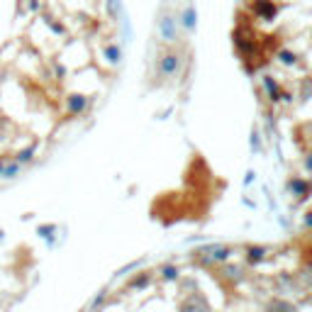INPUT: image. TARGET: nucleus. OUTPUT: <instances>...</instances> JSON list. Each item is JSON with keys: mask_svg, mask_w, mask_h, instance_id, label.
Returning <instances> with one entry per match:
<instances>
[{"mask_svg": "<svg viewBox=\"0 0 312 312\" xmlns=\"http://www.w3.org/2000/svg\"><path fill=\"white\" fill-rule=\"evenodd\" d=\"M144 283H149V276H139V278L132 283V288H139V285H144Z\"/></svg>", "mask_w": 312, "mask_h": 312, "instance_id": "f3484780", "label": "nucleus"}, {"mask_svg": "<svg viewBox=\"0 0 312 312\" xmlns=\"http://www.w3.org/2000/svg\"><path fill=\"white\" fill-rule=\"evenodd\" d=\"M254 15L258 20H266V22H271L276 15H278V7H276V2L273 0H254Z\"/></svg>", "mask_w": 312, "mask_h": 312, "instance_id": "7ed1b4c3", "label": "nucleus"}, {"mask_svg": "<svg viewBox=\"0 0 312 312\" xmlns=\"http://www.w3.org/2000/svg\"><path fill=\"white\" fill-rule=\"evenodd\" d=\"M181 68V54L176 49H164L156 59V71L161 78H173Z\"/></svg>", "mask_w": 312, "mask_h": 312, "instance_id": "f257e3e1", "label": "nucleus"}, {"mask_svg": "<svg viewBox=\"0 0 312 312\" xmlns=\"http://www.w3.org/2000/svg\"><path fill=\"white\" fill-rule=\"evenodd\" d=\"M105 57H110V63H117V61H120V57H122V54H120V47L108 44V47H105Z\"/></svg>", "mask_w": 312, "mask_h": 312, "instance_id": "f8f14e48", "label": "nucleus"}, {"mask_svg": "<svg viewBox=\"0 0 312 312\" xmlns=\"http://www.w3.org/2000/svg\"><path fill=\"white\" fill-rule=\"evenodd\" d=\"M159 34H161V39L169 42V44H173V42L178 39V25H176V17H173L171 12H164V15H161V20H159Z\"/></svg>", "mask_w": 312, "mask_h": 312, "instance_id": "f03ea898", "label": "nucleus"}, {"mask_svg": "<svg viewBox=\"0 0 312 312\" xmlns=\"http://www.w3.org/2000/svg\"><path fill=\"white\" fill-rule=\"evenodd\" d=\"M278 59H281V63H285V66H293L295 63V54L293 52H288V49H283V52H278Z\"/></svg>", "mask_w": 312, "mask_h": 312, "instance_id": "ddd939ff", "label": "nucleus"}, {"mask_svg": "<svg viewBox=\"0 0 312 312\" xmlns=\"http://www.w3.org/2000/svg\"><path fill=\"white\" fill-rule=\"evenodd\" d=\"M164 278H176V268H164Z\"/></svg>", "mask_w": 312, "mask_h": 312, "instance_id": "a211bd4d", "label": "nucleus"}, {"mask_svg": "<svg viewBox=\"0 0 312 312\" xmlns=\"http://www.w3.org/2000/svg\"><path fill=\"white\" fill-rule=\"evenodd\" d=\"M183 312H207V303L200 295H193L183 303Z\"/></svg>", "mask_w": 312, "mask_h": 312, "instance_id": "0eeeda50", "label": "nucleus"}, {"mask_svg": "<svg viewBox=\"0 0 312 312\" xmlns=\"http://www.w3.org/2000/svg\"><path fill=\"white\" fill-rule=\"evenodd\" d=\"M288 188L293 190V195H298V198H308L310 190H312V183L310 181H305V178H290Z\"/></svg>", "mask_w": 312, "mask_h": 312, "instance_id": "39448f33", "label": "nucleus"}, {"mask_svg": "<svg viewBox=\"0 0 312 312\" xmlns=\"http://www.w3.org/2000/svg\"><path fill=\"white\" fill-rule=\"evenodd\" d=\"M198 25V12H195V7L193 5H186L183 7V12H181V27L188 29V32H193Z\"/></svg>", "mask_w": 312, "mask_h": 312, "instance_id": "423d86ee", "label": "nucleus"}, {"mask_svg": "<svg viewBox=\"0 0 312 312\" xmlns=\"http://www.w3.org/2000/svg\"><path fill=\"white\" fill-rule=\"evenodd\" d=\"M225 273H227L229 278H237V276H239V268H234V266H227V268H225Z\"/></svg>", "mask_w": 312, "mask_h": 312, "instance_id": "dca6fc26", "label": "nucleus"}, {"mask_svg": "<svg viewBox=\"0 0 312 312\" xmlns=\"http://www.w3.org/2000/svg\"><path fill=\"white\" fill-rule=\"evenodd\" d=\"M266 312H295V308H290L288 303H281V300H276V303H271Z\"/></svg>", "mask_w": 312, "mask_h": 312, "instance_id": "9b49d317", "label": "nucleus"}, {"mask_svg": "<svg viewBox=\"0 0 312 312\" xmlns=\"http://www.w3.org/2000/svg\"><path fill=\"white\" fill-rule=\"evenodd\" d=\"M249 251V263H258V261H263V256H266V249H261V247H249L247 249Z\"/></svg>", "mask_w": 312, "mask_h": 312, "instance_id": "9d476101", "label": "nucleus"}, {"mask_svg": "<svg viewBox=\"0 0 312 312\" xmlns=\"http://www.w3.org/2000/svg\"><path fill=\"white\" fill-rule=\"evenodd\" d=\"M303 166H305L308 171H312V154L308 156V159H305V161H303Z\"/></svg>", "mask_w": 312, "mask_h": 312, "instance_id": "6ab92c4d", "label": "nucleus"}, {"mask_svg": "<svg viewBox=\"0 0 312 312\" xmlns=\"http://www.w3.org/2000/svg\"><path fill=\"white\" fill-rule=\"evenodd\" d=\"M88 108V98L85 95H78V93H73V95H68L66 98V110L71 115H81Z\"/></svg>", "mask_w": 312, "mask_h": 312, "instance_id": "20e7f679", "label": "nucleus"}, {"mask_svg": "<svg viewBox=\"0 0 312 312\" xmlns=\"http://www.w3.org/2000/svg\"><path fill=\"white\" fill-rule=\"evenodd\" d=\"M210 251H212V256H207V258H205V263H212V261H227L229 254H232V249H229V247H212Z\"/></svg>", "mask_w": 312, "mask_h": 312, "instance_id": "6e6552de", "label": "nucleus"}, {"mask_svg": "<svg viewBox=\"0 0 312 312\" xmlns=\"http://www.w3.org/2000/svg\"><path fill=\"white\" fill-rule=\"evenodd\" d=\"M305 225H308V227H312V212H308V215H305Z\"/></svg>", "mask_w": 312, "mask_h": 312, "instance_id": "aec40b11", "label": "nucleus"}, {"mask_svg": "<svg viewBox=\"0 0 312 312\" xmlns=\"http://www.w3.org/2000/svg\"><path fill=\"white\" fill-rule=\"evenodd\" d=\"M0 173H2V161H0Z\"/></svg>", "mask_w": 312, "mask_h": 312, "instance_id": "412c9836", "label": "nucleus"}, {"mask_svg": "<svg viewBox=\"0 0 312 312\" xmlns=\"http://www.w3.org/2000/svg\"><path fill=\"white\" fill-rule=\"evenodd\" d=\"M32 156H34V149H22L17 154V164H27V161H32Z\"/></svg>", "mask_w": 312, "mask_h": 312, "instance_id": "4468645a", "label": "nucleus"}, {"mask_svg": "<svg viewBox=\"0 0 312 312\" xmlns=\"http://www.w3.org/2000/svg\"><path fill=\"white\" fill-rule=\"evenodd\" d=\"M17 169H20V164H10V166H2V176H5V178H12V176L17 173Z\"/></svg>", "mask_w": 312, "mask_h": 312, "instance_id": "2eb2a0df", "label": "nucleus"}, {"mask_svg": "<svg viewBox=\"0 0 312 312\" xmlns=\"http://www.w3.org/2000/svg\"><path fill=\"white\" fill-rule=\"evenodd\" d=\"M263 85H266V90L271 93V100H273V103H278V100H281V95H283V93L278 90V83H276L271 76H266V78H263Z\"/></svg>", "mask_w": 312, "mask_h": 312, "instance_id": "1a4fd4ad", "label": "nucleus"}]
</instances>
